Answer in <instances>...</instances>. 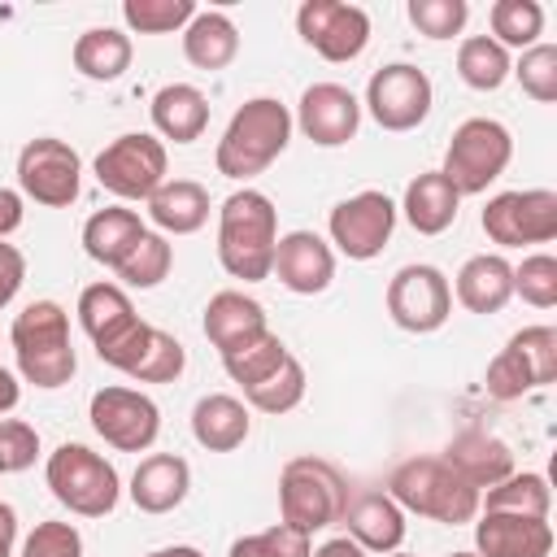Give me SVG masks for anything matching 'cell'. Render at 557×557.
Listing matches in <instances>:
<instances>
[{"instance_id": "obj_1", "label": "cell", "mask_w": 557, "mask_h": 557, "mask_svg": "<svg viewBox=\"0 0 557 557\" xmlns=\"http://www.w3.org/2000/svg\"><path fill=\"white\" fill-rule=\"evenodd\" d=\"M278 244V209L265 191L239 187L218 209V261L231 278L261 283L274 270Z\"/></svg>"}, {"instance_id": "obj_2", "label": "cell", "mask_w": 557, "mask_h": 557, "mask_svg": "<svg viewBox=\"0 0 557 557\" xmlns=\"http://www.w3.org/2000/svg\"><path fill=\"white\" fill-rule=\"evenodd\" d=\"M287 139H292L287 104L274 100V96H252L231 113V122L218 139V152H213L218 174H226L235 183H248L287 148Z\"/></svg>"}, {"instance_id": "obj_3", "label": "cell", "mask_w": 557, "mask_h": 557, "mask_svg": "<svg viewBox=\"0 0 557 557\" xmlns=\"http://www.w3.org/2000/svg\"><path fill=\"white\" fill-rule=\"evenodd\" d=\"M13 357H17V374L44 392L65 387L78 370L74 344H70V313L57 300H30L17 318H13Z\"/></svg>"}, {"instance_id": "obj_4", "label": "cell", "mask_w": 557, "mask_h": 557, "mask_svg": "<svg viewBox=\"0 0 557 557\" xmlns=\"http://www.w3.org/2000/svg\"><path fill=\"white\" fill-rule=\"evenodd\" d=\"M387 496L418 513V518H431V522H448V527H461L479 513V487L466 483L444 457H409L392 470L387 479Z\"/></svg>"}, {"instance_id": "obj_5", "label": "cell", "mask_w": 557, "mask_h": 557, "mask_svg": "<svg viewBox=\"0 0 557 557\" xmlns=\"http://www.w3.org/2000/svg\"><path fill=\"white\" fill-rule=\"evenodd\" d=\"M348 505L344 474L322 457H292L278 470V518L305 535L335 527Z\"/></svg>"}, {"instance_id": "obj_6", "label": "cell", "mask_w": 557, "mask_h": 557, "mask_svg": "<svg viewBox=\"0 0 557 557\" xmlns=\"http://www.w3.org/2000/svg\"><path fill=\"white\" fill-rule=\"evenodd\" d=\"M44 474H48L52 496L78 518H104V513H113V505L122 496V479H117L113 461H104L87 444H61L57 453H48Z\"/></svg>"}, {"instance_id": "obj_7", "label": "cell", "mask_w": 557, "mask_h": 557, "mask_svg": "<svg viewBox=\"0 0 557 557\" xmlns=\"http://www.w3.org/2000/svg\"><path fill=\"white\" fill-rule=\"evenodd\" d=\"M509 157H513V139L496 117H466L448 139L440 174L457 187V196H479L505 174Z\"/></svg>"}, {"instance_id": "obj_8", "label": "cell", "mask_w": 557, "mask_h": 557, "mask_svg": "<svg viewBox=\"0 0 557 557\" xmlns=\"http://www.w3.org/2000/svg\"><path fill=\"white\" fill-rule=\"evenodd\" d=\"M557 379V331L553 326H522L509 344L487 361V396L518 400Z\"/></svg>"}, {"instance_id": "obj_9", "label": "cell", "mask_w": 557, "mask_h": 557, "mask_svg": "<svg viewBox=\"0 0 557 557\" xmlns=\"http://www.w3.org/2000/svg\"><path fill=\"white\" fill-rule=\"evenodd\" d=\"M96 178L117 200H148L165 183V144L148 131H126L96 152Z\"/></svg>"}, {"instance_id": "obj_10", "label": "cell", "mask_w": 557, "mask_h": 557, "mask_svg": "<svg viewBox=\"0 0 557 557\" xmlns=\"http://www.w3.org/2000/svg\"><path fill=\"white\" fill-rule=\"evenodd\" d=\"M17 187L44 209H70L83 187V161L65 139L39 135L17 152Z\"/></svg>"}, {"instance_id": "obj_11", "label": "cell", "mask_w": 557, "mask_h": 557, "mask_svg": "<svg viewBox=\"0 0 557 557\" xmlns=\"http://www.w3.org/2000/svg\"><path fill=\"white\" fill-rule=\"evenodd\" d=\"M483 231L500 248L522 244H548L557 239V191L527 187V191H500L483 209Z\"/></svg>"}, {"instance_id": "obj_12", "label": "cell", "mask_w": 557, "mask_h": 557, "mask_svg": "<svg viewBox=\"0 0 557 557\" xmlns=\"http://www.w3.org/2000/svg\"><path fill=\"white\" fill-rule=\"evenodd\" d=\"M387 313L400 331L413 335H431L448 322L453 313V287L444 278V270L435 265H400L387 283Z\"/></svg>"}, {"instance_id": "obj_13", "label": "cell", "mask_w": 557, "mask_h": 557, "mask_svg": "<svg viewBox=\"0 0 557 557\" xmlns=\"http://www.w3.org/2000/svg\"><path fill=\"white\" fill-rule=\"evenodd\" d=\"M87 418L96 426V435L117 448V453H144L152 448L157 431H161V409L152 396L135 392V387H100L87 405Z\"/></svg>"}, {"instance_id": "obj_14", "label": "cell", "mask_w": 557, "mask_h": 557, "mask_svg": "<svg viewBox=\"0 0 557 557\" xmlns=\"http://www.w3.org/2000/svg\"><path fill=\"white\" fill-rule=\"evenodd\" d=\"M326 231L348 261H374L396 231V205L383 191H357L331 209Z\"/></svg>"}, {"instance_id": "obj_15", "label": "cell", "mask_w": 557, "mask_h": 557, "mask_svg": "<svg viewBox=\"0 0 557 557\" xmlns=\"http://www.w3.org/2000/svg\"><path fill=\"white\" fill-rule=\"evenodd\" d=\"M366 109L383 131H413L431 113V78L418 65H383L366 83Z\"/></svg>"}, {"instance_id": "obj_16", "label": "cell", "mask_w": 557, "mask_h": 557, "mask_svg": "<svg viewBox=\"0 0 557 557\" xmlns=\"http://www.w3.org/2000/svg\"><path fill=\"white\" fill-rule=\"evenodd\" d=\"M296 30L326 61H352L370 44V17H366V9L344 4V0H305L296 9Z\"/></svg>"}, {"instance_id": "obj_17", "label": "cell", "mask_w": 557, "mask_h": 557, "mask_svg": "<svg viewBox=\"0 0 557 557\" xmlns=\"http://www.w3.org/2000/svg\"><path fill=\"white\" fill-rule=\"evenodd\" d=\"M296 126L318 148H339L361 126V100L339 83H313L296 104Z\"/></svg>"}, {"instance_id": "obj_18", "label": "cell", "mask_w": 557, "mask_h": 557, "mask_svg": "<svg viewBox=\"0 0 557 557\" xmlns=\"http://www.w3.org/2000/svg\"><path fill=\"white\" fill-rule=\"evenodd\" d=\"M270 274H278V283L296 296H318L335 278V252L313 231H287L274 244V270Z\"/></svg>"}, {"instance_id": "obj_19", "label": "cell", "mask_w": 557, "mask_h": 557, "mask_svg": "<svg viewBox=\"0 0 557 557\" xmlns=\"http://www.w3.org/2000/svg\"><path fill=\"white\" fill-rule=\"evenodd\" d=\"M474 548H479V557H548L553 527H548V518L483 509V518L474 522Z\"/></svg>"}, {"instance_id": "obj_20", "label": "cell", "mask_w": 557, "mask_h": 557, "mask_svg": "<svg viewBox=\"0 0 557 557\" xmlns=\"http://www.w3.org/2000/svg\"><path fill=\"white\" fill-rule=\"evenodd\" d=\"M348 540H357L366 553H396L405 540V509L387 492H357L344 505Z\"/></svg>"}, {"instance_id": "obj_21", "label": "cell", "mask_w": 557, "mask_h": 557, "mask_svg": "<svg viewBox=\"0 0 557 557\" xmlns=\"http://www.w3.org/2000/svg\"><path fill=\"white\" fill-rule=\"evenodd\" d=\"M191 466L178 453H152L131 474V500L139 513H170L187 500Z\"/></svg>"}, {"instance_id": "obj_22", "label": "cell", "mask_w": 557, "mask_h": 557, "mask_svg": "<svg viewBox=\"0 0 557 557\" xmlns=\"http://www.w3.org/2000/svg\"><path fill=\"white\" fill-rule=\"evenodd\" d=\"M440 457H444L466 483H474L479 492H487V487H496L500 479L513 474V453H509V444L496 440V435H487V431H466V435H457Z\"/></svg>"}, {"instance_id": "obj_23", "label": "cell", "mask_w": 557, "mask_h": 557, "mask_svg": "<svg viewBox=\"0 0 557 557\" xmlns=\"http://www.w3.org/2000/svg\"><path fill=\"white\" fill-rule=\"evenodd\" d=\"M252 431V418H248V405L239 396H226V392H209L196 400L191 409V435L200 448L209 453H231L248 440Z\"/></svg>"}, {"instance_id": "obj_24", "label": "cell", "mask_w": 557, "mask_h": 557, "mask_svg": "<svg viewBox=\"0 0 557 557\" xmlns=\"http://www.w3.org/2000/svg\"><path fill=\"white\" fill-rule=\"evenodd\" d=\"M453 287L470 313H500L513 296V265L500 252H479L457 270Z\"/></svg>"}, {"instance_id": "obj_25", "label": "cell", "mask_w": 557, "mask_h": 557, "mask_svg": "<svg viewBox=\"0 0 557 557\" xmlns=\"http://www.w3.org/2000/svg\"><path fill=\"white\" fill-rule=\"evenodd\" d=\"M261 331H270L261 300H252V296H244L235 287L209 296V305H205V335H209V344L218 352H226V348H235V344H244V339H252Z\"/></svg>"}, {"instance_id": "obj_26", "label": "cell", "mask_w": 557, "mask_h": 557, "mask_svg": "<svg viewBox=\"0 0 557 557\" xmlns=\"http://www.w3.org/2000/svg\"><path fill=\"white\" fill-rule=\"evenodd\" d=\"M148 109H152V126H157L165 139H174V144H191V139H200L205 126H209V100H205V91L191 87V83H165V87L152 96Z\"/></svg>"}, {"instance_id": "obj_27", "label": "cell", "mask_w": 557, "mask_h": 557, "mask_svg": "<svg viewBox=\"0 0 557 557\" xmlns=\"http://www.w3.org/2000/svg\"><path fill=\"white\" fill-rule=\"evenodd\" d=\"M148 218L165 235H191L209 222V191L196 178H165L148 196Z\"/></svg>"}, {"instance_id": "obj_28", "label": "cell", "mask_w": 557, "mask_h": 557, "mask_svg": "<svg viewBox=\"0 0 557 557\" xmlns=\"http://www.w3.org/2000/svg\"><path fill=\"white\" fill-rule=\"evenodd\" d=\"M239 52V30L218 9H196V17L183 26V57L196 70H226Z\"/></svg>"}, {"instance_id": "obj_29", "label": "cell", "mask_w": 557, "mask_h": 557, "mask_svg": "<svg viewBox=\"0 0 557 557\" xmlns=\"http://www.w3.org/2000/svg\"><path fill=\"white\" fill-rule=\"evenodd\" d=\"M457 205H461L457 187L440 170H426L405 187V205L400 209H405V218H409V226L418 235H440V231H448L457 222Z\"/></svg>"}, {"instance_id": "obj_30", "label": "cell", "mask_w": 557, "mask_h": 557, "mask_svg": "<svg viewBox=\"0 0 557 557\" xmlns=\"http://www.w3.org/2000/svg\"><path fill=\"white\" fill-rule=\"evenodd\" d=\"M144 231H148V226L139 222L135 209H117V205H113V209H100V213H91V218L83 222V248H87L91 261L117 270V265L126 261V252L139 244Z\"/></svg>"}, {"instance_id": "obj_31", "label": "cell", "mask_w": 557, "mask_h": 557, "mask_svg": "<svg viewBox=\"0 0 557 557\" xmlns=\"http://www.w3.org/2000/svg\"><path fill=\"white\" fill-rule=\"evenodd\" d=\"M74 70L96 78V83H113L131 70V35L113 30V26H91L74 39Z\"/></svg>"}, {"instance_id": "obj_32", "label": "cell", "mask_w": 557, "mask_h": 557, "mask_svg": "<svg viewBox=\"0 0 557 557\" xmlns=\"http://www.w3.org/2000/svg\"><path fill=\"white\" fill-rule=\"evenodd\" d=\"M135 318H139V313H135L131 296H126L117 283H91V287H83V296H78V322H83V331L91 335V344L113 339V335L126 331Z\"/></svg>"}, {"instance_id": "obj_33", "label": "cell", "mask_w": 557, "mask_h": 557, "mask_svg": "<svg viewBox=\"0 0 557 557\" xmlns=\"http://www.w3.org/2000/svg\"><path fill=\"white\" fill-rule=\"evenodd\" d=\"M548 505H553V492H548V479L535 474V470H513L509 479H500L496 487H487L479 496V509H492V513H527V518H548Z\"/></svg>"}, {"instance_id": "obj_34", "label": "cell", "mask_w": 557, "mask_h": 557, "mask_svg": "<svg viewBox=\"0 0 557 557\" xmlns=\"http://www.w3.org/2000/svg\"><path fill=\"white\" fill-rule=\"evenodd\" d=\"M509 70H513V61H509V52H505L492 35H470V39H461V48H457V74H461L466 87H474V91H496V87L509 78Z\"/></svg>"}, {"instance_id": "obj_35", "label": "cell", "mask_w": 557, "mask_h": 557, "mask_svg": "<svg viewBox=\"0 0 557 557\" xmlns=\"http://www.w3.org/2000/svg\"><path fill=\"white\" fill-rule=\"evenodd\" d=\"M283 357H287V344H283L274 331H261V335H252V339L226 348V352H222V366H226V374H231L239 387H252V383H261L265 374H274V370L283 366Z\"/></svg>"}, {"instance_id": "obj_36", "label": "cell", "mask_w": 557, "mask_h": 557, "mask_svg": "<svg viewBox=\"0 0 557 557\" xmlns=\"http://www.w3.org/2000/svg\"><path fill=\"white\" fill-rule=\"evenodd\" d=\"M487 22H492V39L505 52L509 48H522L527 52L544 35V9L535 0H496L492 13H487Z\"/></svg>"}, {"instance_id": "obj_37", "label": "cell", "mask_w": 557, "mask_h": 557, "mask_svg": "<svg viewBox=\"0 0 557 557\" xmlns=\"http://www.w3.org/2000/svg\"><path fill=\"white\" fill-rule=\"evenodd\" d=\"M244 400H248L252 409H261V413H274V418L287 413V409H296V405L305 400V366L287 352L274 374H265L261 383L244 387Z\"/></svg>"}, {"instance_id": "obj_38", "label": "cell", "mask_w": 557, "mask_h": 557, "mask_svg": "<svg viewBox=\"0 0 557 557\" xmlns=\"http://www.w3.org/2000/svg\"><path fill=\"white\" fill-rule=\"evenodd\" d=\"M170 265H174V248H170V239L165 235H157V231H144L139 235V244L126 252V261L117 265V278L126 283V287H157V283H165V274H170Z\"/></svg>"}, {"instance_id": "obj_39", "label": "cell", "mask_w": 557, "mask_h": 557, "mask_svg": "<svg viewBox=\"0 0 557 557\" xmlns=\"http://www.w3.org/2000/svg\"><path fill=\"white\" fill-rule=\"evenodd\" d=\"M122 17L139 35H170L196 17L191 0H122Z\"/></svg>"}, {"instance_id": "obj_40", "label": "cell", "mask_w": 557, "mask_h": 557, "mask_svg": "<svg viewBox=\"0 0 557 557\" xmlns=\"http://www.w3.org/2000/svg\"><path fill=\"white\" fill-rule=\"evenodd\" d=\"M509 74L522 83V91L531 100H540V104L557 100V48L553 44H531Z\"/></svg>"}, {"instance_id": "obj_41", "label": "cell", "mask_w": 557, "mask_h": 557, "mask_svg": "<svg viewBox=\"0 0 557 557\" xmlns=\"http://www.w3.org/2000/svg\"><path fill=\"white\" fill-rule=\"evenodd\" d=\"M309 553H313L309 535L278 522V527H265L257 535H239L226 557H309Z\"/></svg>"}, {"instance_id": "obj_42", "label": "cell", "mask_w": 557, "mask_h": 557, "mask_svg": "<svg viewBox=\"0 0 557 557\" xmlns=\"http://www.w3.org/2000/svg\"><path fill=\"white\" fill-rule=\"evenodd\" d=\"M513 292L535 309H553L557 305V257L553 252L522 257V265H513Z\"/></svg>"}, {"instance_id": "obj_43", "label": "cell", "mask_w": 557, "mask_h": 557, "mask_svg": "<svg viewBox=\"0 0 557 557\" xmlns=\"http://www.w3.org/2000/svg\"><path fill=\"white\" fill-rule=\"evenodd\" d=\"M466 17H470V4L466 0H409V22L426 39H453V35H461Z\"/></svg>"}, {"instance_id": "obj_44", "label": "cell", "mask_w": 557, "mask_h": 557, "mask_svg": "<svg viewBox=\"0 0 557 557\" xmlns=\"http://www.w3.org/2000/svg\"><path fill=\"white\" fill-rule=\"evenodd\" d=\"M183 366H187L183 344H178L170 331H152V344H148L144 361L131 370V379H135V383H174V379L183 374Z\"/></svg>"}, {"instance_id": "obj_45", "label": "cell", "mask_w": 557, "mask_h": 557, "mask_svg": "<svg viewBox=\"0 0 557 557\" xmlns=\"http://www.w3.org/2000/svg\"><path fill=\"white\" fill-rule=\"evenodd\" d=\"M152 331H157V326H148L144 318H135L126 331H117L113 339L96 344V357H100L104 366H113V370L131 374V370L144 361V352H148V344H152Z\"/></svg>"}, {"instance_id": "obj_46", "label": "cell", "mask_w": 557, "mask_h": 557, "mask_svg": "<svg viewBox=\"0 0 557 557\" xmlns=\"http://www.w3.org/2000/svg\"><path fill=\"white\" fill-rule=\"evenodd\" d=\"M35 457H39V431L22 418H0V470L4 474L30 470Z\"/></svg>"}, {"instance_id": "obj_47", "label": "cell", "mask_w": 557, "mask_h": 557, "mask_svg": "<svg viewBox=\"0 0 557 557\" xmlns=\"http://www.w3.org/2000/svg\"><path fill=\"white\" fill-rule=\"evenodd\" d=\"M22 557H83V535L74 522H39L22 540Z\"/></svg>"}, {"instance_id": "obj_48", "label": "cell", "mask_w": 557, "mask_h": 557, "mask_svg": "<svg viewBox=\"0 0 557 557\" xmlns=\"http://www.w3.org/2000/svg\"><path fill=\"white\" fill-rule=\"evenodd\" d=\"M22 278H26V257L0 239V309L22 292Z\"/></svg>"}, {"instance_id": "obj_49", "label": "cell", "mask_w": 557, "mask_h": 557, "mask_svg": "<svg viewBox=\"0 0 557 557\" xmlns=\"http://www.w3.org/2000/svg\"><path fill=\"white\" fill-rule=\"evenodd\" d=\"M22 226V191L0 187V239H9Z\"/></svg>"}, {"instance_id": "obj_50", "label": "cell", "mask_w": 557, "mask_h": 557, "mask_svg": "<svg viewBox=\"0 0 557 557\" xmlns=\"http://www.w3.org/2000/svg\"><path fill=\"white\" fill-rule=\"evenodd\" d=\"M309 557H370L357 540H348V535H335V540H326V544H318Z\"/></svg>"}, {"instance_id": "obj_51", "label": "cell", "mask_w": 557, "mask_h": 557, "mask_svg": "<svg viewBox=\"0 0 557 557\" xmlns=\"http://www.w3.org/2000/svg\"><path fill=\"white\" fill-rule=\"evenodd\" d=\"M13 544H17V513L9 500H0V557H13Z\"/></svg>"}, {"instance_id": "obj_52", "label": "cell", "mask_w": 557, "mask_h": 557, "mask_svg": "<svg viewBox=\"0 0 557 557\" xmlns=\"http://www.w3.org/2000/svg\"><path fill=\"white\" fill-rule=\"evenodd\" d=\"M17 400H22V387H17L13 370H4V366H0V418H4L9 409H17Z\"/></svg>"}, {"instance_id": "obj_53", "label": "cell", "mask_w": 557, "mask_h": 557, "mask_svg": "<svg viewBox=\"0 0 557 557\" xmlns=\"http://www.w3.org/2000/svg\"><path fill=\"white\" fill-rule=\"evenodd\" d=\"M148 557H205V553L191 548V544H174V548H157V553H148Z\"/></svg>"}, {"instance_id": "obj_54", "label": "cell", "mask_w": 557, "mask_h": 557, "mask_svg": "<svg viewBox=\"0 0 557 557\" xmlns=\"http://www.w3.org/2000/svg\"><path fill=\"white\" fill-rule=\"evenodd\" d=\"M383 557H413V553H400V548H396V553H383Z\"/></svg>"}, {"instance_id": "obj_55", "label": "cell", "mask_w": 557, "mask_h": 557, "mask_svg": "<svg viewBox=\"0 0 557 557\" xmlns=\"http://www.w3.org/2000/svg\"><path fill=\"white\" fill-rule=\"evenodd\" d=\"M448 557H479V553H448Z\"/></svg>"}, {"instance_id": "obj_56", "label": "cell", "mask_w": 557, "mask_h": 557, "mask_svg": "<svg viewBox=\"0 0 557 557\" xmlns=\"http://www.w3.org/2000/svg\"><path fill=\"white\" fill-rule=\"evenodd\" d=\"M0 474H4V470H0Z\"/></svg>"}]
</instances>
